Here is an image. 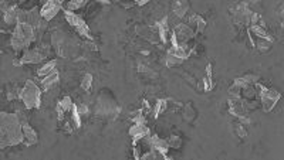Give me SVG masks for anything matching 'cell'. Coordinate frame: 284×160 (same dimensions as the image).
<instances>
[{
  "mask_svg": "<svg viewBox=\"0 0 284 160\" xmlns=\"http://www.w3.org/2000/svg\"><path fill=\"white\" fill-rule=\"evenodd\" d=\"M75 105H77V109L80 112L81 118H83V116H87V115H90V108H88L87 104H75Z\"/></svg>",
  "mask_w": 284,
  "mask_h": 160,
  "instance_id": "obj_31",
  "label": "cell"
},
{
  "mask_svg": "<svg viewBox=\"0 0 284 160\" xmlns=\"http://www.w3.org/2000/svg\"><path fill=\"white\" fill-rule=\"evenodd\" d=\"M63 10V4L59 0H46L40 9V16L46 20L51 22L59 13Z\"/></svg>",
  "mask_w": 284,
  "mask_h": 160,
  "instance_id": "obj_11",
  "label": "cell"
},
{
  "mask_svg": "<svg viewBox=\"0 0 284 160\" xmlns=\"http://www.w3.org/2000/svg\"><path fill=\"white\" fill-rule=\"evenodd\" d=\"M135 4H138V6H144V4H147L149 0H132Z\"/></svg>",
  "mask_w": 284,
  "mask_h": 160,
  "instance_id": "obj_32",
  "label": "cell"
},
{
  "mask_svg": "<svg viewBox=\"0 0 284 160\" xmlns=\"http://www.w3.org/2000/svg\"><path fill=\"white\" fill-rule=\"evenodd\" d=\"M155 28L158 31V37L162 44H168L169 41V33H171V26H169V17L163 16L161 20L157 22Z\"/></svg>",
  "mask_w": 284,
  "mask_h": 160,
  "instance_id": "obj_13",
  "label": "cell"
},
{
  "mask_svg": "<svg viewBox=\"0 0 284 160\" xmlns=\"http://www.w3.org/2000/svg\"><path fill=\"white\" fill-rule=\"evenodd\" d=\"M0 54H1V51H0Z\"/></svg>",
  "mask_w": 284,
  "mask_h": 160,
  "instance_id": "obj_35",
  "label": "cell"
},
{
  "mask_svg": "<svg viewBox=\"0 0 284 160\" xmlns=\"http://www.w3.org/2000/svg\"><path fill=\"white\" fill-rule=\"evenodd\" d=\"M148 140H149L151 148L155 149V150H158V152H161V153H163V155H166V156H168L169 145H168L166 139H162V137H159L158 135H149Z\"/></svg>",
  "mask_w": 284,
  "mask_h": 160,
  "instance_id": "obj_18",
  "label": "cell"
},
{
  "mask_svg": "<svg viewBox=\"0 0 284 160\" xmlns=\"http://www.w3.org/2000/svg\"><path fill=\"white\" fill-rule=\"evenodd\" d=\"M36 38H37V33L33 26L26 22H17L13 26L9 44L16 53H23L26 49L32 47V44L36 41Z\"/></svg>",
  "mask_w": 284,
  "mask_h": 160,
  "instance_id": "obj_2",
  "label": "cell"
},
{
  "mask_svg": "<svg viewBox=\"0 0 284 160\" xmlns=\"http://www.w3.org/2000/svg\"><path fill=\"white\" fill-rule=\"evenodd\" d=\"M190 4L188 0H175L172 3V13L178 19H184L189 13Z\"/></svg>",
  "mask_w": 284,
  "mask_h": 160,
  "instance_id": "obj_19",
  "label": "cell"
},
{
  "mask_svg": "<svg viewBox=\"0 0 284 160\" xmlns=\"http://www.w3.org/2000/svg\"><path fill=\"white\" fill-rule=\"evenodd\" d=\"M59 81H60V73H59V70L56 68L53 73H50L49 75H46V77H43L41 80H40V85L43 89H51L53 86H56L59 84Z\"/></svg>",
  "mask_w": 284,
  "mask_h": 160,
  "instance_id": "obj_20",
  "label": "cell"
},
{
  "mask_svg": "<svg viewBox=\"0 0 284 160\" xmlns=\"http://www.w3.org/2000/svg\"><path fill=\"white\" fill-rule=\"evenodd\" d=\"M121 112V108L111 98L99 99L95 105V115L102 119H115Z\"/></svg>",
  "mask_w": 284,
  "mask_h": 160,
  "instance_id": "obj_7",
  "label": "cell"
},
{
  "mask_svg": "<svg viewBox=\"0 0 284 160\" xmlns=\"http://www.w3.org/2000/svg\"><path fill=\"white\" fill-rule=\"evenodd\" d=\"M19 16H20V9L17 7V4H9L1 10V20L6 26H14L19 22Z\"/></svg>",
  "mask_w": 284,
  "mask_h": 160,
  "instance_id": "obj_12",
  "label": "cell"
},
{
  "mask_svg": "<svg viewBox=\"0 0 284 160\" xmlns=\"http://www.w3.org/2000/svg\"><path fill=\"white\" fill-rule=\"evenodd\" d=\"M151 135V129L147 126V123H134L131 128H129V136L135 140L139 139H144V137H148Z\"/></svg>",
  "mask_w": 284,
  "mask_h": 160,
  "instance_id": "obj_15",
  "label": "cell"
},
{
  "mask_svg": "<svg viewBox=\"0 0 284 160\" xmlns=\"http://www.w3.org/2000/svg\"><path fill=\"white\" fill-rule=\"evenodd\" d=\"M59 1H60L62 4H64V3H65V0H59Z\"/></svg>",
  "mask_w": 284,
  "mask_h": 160,
  "instance_id": "obj_34",
  "label": "cell"
},
{
  "mask_svg": "<svg viewBox=\"0 0 284 160\" xmlns=\"http://www.w3.org/2000/svg\"><path fill=\"white\" fill-rule=\"evenodd\" d=\"M80 85H81V89H83V91H86V92L91 91V88H93V75L84 74Z\"/></svg>",
  "mask_w": 284,
  "mask_h": 160,
  "instance_id": "obj_30",
  "label": "cell"
},
{
  "mask_svg": "<svg viewBox=\"0 0 284 160\" xmlns=\"http://www.w3.org/2000/svg\"><path fill=\"white\" fill-rule=\"evenodd\" d=\"M171 36L175 38L176 44L188 46V44L193 40V37H195L196 34L193 33V30L186 25V23H179V25H176L172 28Z\"/></svg>",
  "mask_w": 284,
  "mask_h": 160,
  "instance_id": "obj_9",
  "label": "cell"
},
{
  "mask_svg": "<svg viewBox=\"0 0 284 160\" xmlns=\"http://www.w3.org/2000/svg\"><path fill=\"white\" fill-rule=\"evenodd\" d=\"M259 88V97H260V104H261V109L264 112H272L274 109V107L277 105V102L282 98V94L270 89V88H266L261 84H256Z\"/></svg>",
  "mask_w": 284,
  "mask_h": 160,
  "instance_id": "obj_6",
  "label": "cell"
},
{
  "mask_svg": "<svg viewBox=\"0 0 284 160\" xmlns=\"http://www.w3.org/2000/svg\"><path fill=\"white\" fill-rule=\"evenodd\" d=\"M273 41L274 40H269V38H259V37H254L250 38V43L256 47V50L261 53V54H264V53H269L273 47Z\"/></svg>",
  "mask_w": 284,
  "mask_h": 160,
  "instance_id": "obj_21",
  "label": "cell"
},
{
  "mask_svg": "<svg viewBox=\"0 0 284 160\" xmlns=\"http://www.w3.org/2000/svg\"><path fill=\"white\" fill-rule=\"evenodd\" d=\"M168 145H169V149H179L182 148V137L176 135H171L168 139H166Z\"/></svg>",
  "mask_w": 284,
  "mask_h": 160,
  "instance_id": "obj_29",
  "label": "cell"
},
{
  "mask_svg": "<svg viewBox=\"0 0 284 160\" xmlns=\"http://www.w3.org/2000/svg\"><path fill=\"white\" fill-rule=\"evenodd\" d=\"M230 12V17L233 20V23L239 27H246L250 25V17H252V10L249 7L246 1H239L235 6H232L229 9Z\"/></svg>",
  "mask_w": 284,
  "mask_h": 160,
  "instance_id": "obj_5",
  "label": "cell"
},
{
  "mask_svg": "<svg viewBox=\"0 0 284 160\" xmlns=\"http://www.w3.org/2000/svg\"><path fill=\"white\" fill-rule=\"evenodd\" d=\"M196 115H198V112L195 109V107H193L190 102H188L185 107H184V118H185L186 122L195 121V119H196Z\"/></svg>",
  "mask_w": 284,
  "mask_h": 160,
  "instance_id": "obj_26",
  "label": "cell"
},
{
  "mask_svg": "<svg viewBox=\"0 0 284 160\" xmlns=\"http://www.w3.org/2000/svg\"><path fill=\"white\" fill-rule=\"evenodd\" d=\"M227 108H229V113L233 115L235 118H237L242 122H247L249 118V111H247L246 102L243 99L237 98V97H230L227 101Z\"/></svg>",
  "mask_w": 284,
  "mask_h": 160,
  "instance_id": "obj_10",
  "label": "cell"
},
{
  "mask_svg": "<svg viewBox=\"0 0 284 160\" xmlns=\"http://www.w3.org/2000/svg\"><path fill=\"white\" fill-rule=\"evenodd\" d=\"M22 132H23V143L26 146H33L38 142L37 132L30 126V123L27 121L22 122Z\"/></svg>",
  "mask_w": 284,
  "mask_h": 160,
  "instance_id": "obj_14",
  "label": "cell"
},
{
  "mask_svg": "<svg viewBox=\"0 0 284 160\" xmlns=\"http://www.w3.org/2000/svg\"><path fill=\"white\" fill-rule=\"evenodd\" d=\"M233 132H235V135L237 136V137H240V139H245L247 136L246 126L243 125L242 121H236V122L233 123Z\"/></svg>",
  "mask_w": 284,
  "mask_h": 160,
  "instance_id": "obj_27",
  "label": "cell"
},
{
  "mask_svg": "<svg viewBox=\"0 0 284 160\" xmlns=\"http://www.w3.org/2000/svg\"><path fill=\"white\" fill-rule=\"evenodd\" d=\"M184 61H185V60H182V58L173 55L171 53H166V57H165V64H166V67H178V65H181Z\"/></svg>",
  "mask_w": 284,
  "mask_h": 160,
  "instance_id": "obj_28",
  "label": "cell"
},
{
  "mask_svg": "<svg viewBox=\"0 0 284 160\" xmlns=\"http://www.w3.org/2000/svg\"><path fill=\"white\" fill-rule=\"evenodd\" d=\"M19 99L23 102V107L29 111L40 108V105H41V89H40V86L34 81L27 80L25 85L20 88Z\"/></svg>",
  "mask_w": 284,
  "mask_h": 160,
  "instance_id": "obj_3",
  "label": "cell"
},
{
  "mask_svg": "<svg viewBox=\"0 0 284 160\" xmlns=\"http://www.w3.org/2000/svg\"><path fill=\"white\" fill-rule=\"evenodd\" d=\"M168 108H169V99H158L155 104V108L152 109V113L155 118H158L163 112L168 111Z\"/></svg>",
  "mask_w": 284,
  "mask_h": 160,
  "instance_id": "obj_25",
  "label": "cell"
},
{
  "mask_svg": "<svg viewBox=\"0 0 284 160\" xmlns=\"http://www.w3.org/2000/svg\"><path fill=\"white\" fill-rule=\"evenodd\" d=\"M23 143L22 122L16 113L0 112V149Z\"/></svg>",
  "mask_w": 284,
  "mask_h": 160,
  "instance_id": "obj_1",
  "label": "cell"
},
{
  "mask_svg": "<svg viewBox=\"0 0 284 160\" xmlns=\"http://www.w3.org/2000/svg\"><path fill=\"white\" fill-rule=\"evenodd\" d=\"M186 25L193 30L195 34H199V33H203V31H205V28H206V20H205L202 16H199V14H192V16H189Z\"/></svg>",
  "mask_w": 284,
  "mask_h": 160,
  "instance_id": "obj_17",
  "label": "cell"
},
{
  "mask_svg": "<svg viewBox=\"0 0 284 160\" xmlns=\"http://www.w3.org/2000/svg\"><path fill=\"white\" fill-rule=\"evenodd\" d=\"M50 47L46 44H38L36 47L26 49L22 55L14 60V65H25V64H38L43 62L49 57Z\"/></svg>",
  "mask_w": 284,
  "mask_h": 160,
  "instance_id": "obj_4",
  "label": "cell"
},
{
  "mask_svg": "<svg viewBox=\"0 0 284 160\" xmlns=\"http://www.w3.org/2000/svg\"><path fill=\"white\" fill-rule=\"evenodd\" d=\"M56 68H57V60H50V61L44 62L37 70V77L43 78V77L49 75L50 73H53Z\"/></svg>",
  "mask_w": 284,
  "mask_h": 160,
  "instance_id": "obj_23",
  "label": "cell"
},
{
  "mask_svg": "<svg viewBox=\"0 0 284 160\" xmlns=\"http://www.w3.org/2000/svg\"><path fill=\"white\" fill-rule=\"evenodd\" d=\"M73 105H74V102H73V99L70 98V97H64V98H62L59 102H57L56 111H57V118H59V121H63V119L65 118V115L70 113L71 108H73Z\"/></svg>",
  "mask_w": 284,
  "mask_h": 160,
  "instance_id": "obj_16",
  "label": "cell"
},
{
  "mask_svg": "<svg viewBox=\"0 0 284 160\" xmlns=\"http://www.w3.org/2000/svg\"><path fill=\"white\" fill-rule=\"evenodd\" d=\"M203 91L205 92H209L213 89L215 86V82H213V77H212V64H208L206 65V73H205V77H203Z\"/></svg>",
  "mask_w": 284,
  "mask_h": 160,
  "instance_id": "obj_24",
  "label": "cell"
},
{
  "mask_svg": "<svg viewBox=\"0 0 284 160\" xmlns=\"http://www.w3.org/2000/svg\"><path fill=\"white\" fill-rule=\"evenodd\" d=\"M88 1H91V0H65V3L63 4V9L68 10V12H77V10L86 7Z\"/></svg>",
  "mask_w": 284,
  "mask_h": 160,
  "instance_id": "obj_22",
  "label": "cell"
},
{
  "mask_svg": "<svg viewBox=\"0 0 284 160\" xmlns=\"http://www.w3.org/2000/svg\"><path fill=\"white\" fill-rule=\"evenodd\" d=\"M64 16H65L67 23L74 28L77 34H80L81 37H84L88 41H93V34H91V31H90V28H88V26L83 17H80L77 13L68 12V10H64Z\"/></svg>",
  "mask_w": 284,
  "mask_h": 160,
  "instance_id": "obj_8",
  "label": "cell"
},
{
  "mask_svg": "<svg viewBox=\"0 0 284 160\" xmlns=\"http://www.w3.org/2000/svg\"><path fill=\"white\" fill-rule=\"evenodd\" d=\"M93 1H97L99 4H110L111 3L110 0H93Z\"/></svg>",
  "mask_w": 284,
  "mask_h": 160,
  "instance_id": "obj_33",
  "label": "cell"
}]
</instances>
